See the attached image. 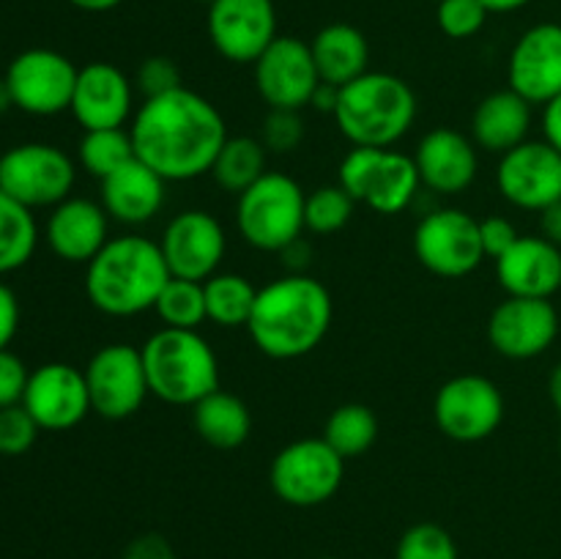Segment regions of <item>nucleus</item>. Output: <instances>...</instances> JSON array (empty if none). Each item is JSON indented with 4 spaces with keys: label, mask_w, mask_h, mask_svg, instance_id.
Here are the masks:
<instances>
[{
    "label": "nucleus",
    "mask_w": 561,
    "mask_h": 559,
    "mask_svg": "<svg viewBox=\"0 0 561 559\" xmlns=\"http://www.w3.org/2000/svg\"><path fill=\"white\" fill-rule=\"evenodd\" d=\"M135 157L164 181H192L211 173L228 126L217 104L190 88L146 99L129 124Z\"/></svg>",
    "instance_id": "obj_1"
},
{
    "label": "nucleus",
    "mask_w": 561,
    "mask_h": 559,
    "mask_svg": "<svg viewBox=\"0 0 561 559\" xmlns=\"http://www.w3.org/2000/svg\"><path fill=\"white\" fill-rule=\"evenodd\" d=\"M332 316L334 301L327 285L310 274L294 272L257 288L247 332L261 354L299 360L323 343Z\"/></svg>",
    "instance_id": "obj_2"
},
{
    "label": "nucleus",
    "mask_w": 561,
    "mask_h": 559,
    "mask_svg": "<svg viewBox=\"0 0 561 559\" xmlns=\"http://www.w3.org/2000/svg\"><path fill=\"white\" fill-rule=\"evenodd\" d=\"M170 277L159 241L137 233L115 236L85 263V294L104 316L129 318L153 310Z\"/></svg>",
    "instance_id": "obj_3"
},
{
    "label": "nucleus",
    "mask_w": 561,
    "mask_h": 559,
    "mask_svg": "<svg viewBox=\"0 0 561 559\" xmlns=\"http://www.w3.org/2000/svg\"><path fill=\"white\" fill-rule=\"evenodd\" d=\"M416 96L389 71H365L340 88L334 124L356 148H392L414 126Z\"/></svg>",
    "instance_id": "obj_4"
},
{
    "label": "nucleus",
    "mask_w": 561,
    "mask_h": 559,
    "mask_svg": "<svg viewBox=\"0 0 561 559\" xmlns=\"http://www.w3.org/2000/svg\"><path fill=\"white\" fill-rule=\"evenodd\" d=\"M140 354L151 395L164 403L195 406L219 389V360L197 329L162 327Z\"/></svg>",
    "instance_id": "obj_5"
},
{
    "label": "nucleus",
    "mask_w": 561,
    "mask_h": 559,
    "mask_svg": "<svg viewBox=\"0 0 561 559\" xmlns=\"http://www.w3.org/2000/svg\"><path fill=\"white\" fill-rule=\"evenodd\" d=\"M305 192L290 175L266 173L236 203V225L247 244L263 252H283L305 230Z\"/></svg>",
    "instance_id": "obj_6"
},
{
    "label": "nucleus",
    "mask_w": 561,
    "mask_h": 559,
    "mask_svg": "<svg viewBox=\"0 0 561 559\" xmlns=\"http://www.w3.org/2000/svg\"><path fill=\"white\" fill-rule=\"evenodd\" d=\"M337 184L378 214H400L422 186L414 157L392 148H351L340 162Z\"/></svg>",
    "instance_id": "obj_7"
},
{
    "label": "nucleus",
    "mask_w": 561,
    "mask_h": 559,
    "mask_svg": "<svg viewBox=\"0 0 561 559\" xmlns=\"http://www.w3.org/2000/svg\"><path fill=\"white\" fill-rule=\"evenodd\" d=\"M345 460L327 438H299L279 449L268 469V482L279 502L290 507H318L343 486Z\"/></svg>",
    "instance_id": "obj_8"
},
{
    "label": "nucleus",
    "mask_w": 561,
    "mask_h": 559,
    "mask_svg": "<svg viewBox=\"0 0 561 559\" xmlns=\"http://www.w3.org/2000/svg\"><path fill=\"white\" fill-rule=\"evenodd\" d=\"M77 168L69 153L49 142H22L9 148L0 164V190L33 208L58 206L75 190Z\"/></svg>",
    "instance_id": "obj_9"
},
{
    "label": "nucleus",
    "mask_w": 561,
    "mask_h": 559,
    "mask_svg": "<svg viewBox=\"0 0 561 559\" xmlns=\"http://www.w3.org/2000/svg\"><path fill=\"white\" fill-rule=\"evenodd\" d=\"M91 409L102 420H129L151 395L140 349L126 343L102 345L85 367Z\"/></svg>",
    "instance_id": "obj_10"
},
{
    "label": "nucleus",
    "mask_w": 561,
    "mask_h": 559,
    "mask_svg": "<svg viewBox=\"0 0 561 559\" xmlns=\"http://www.w3.org/2000/svg\"><path fill=\"white\" fill-rule=\"evenodd\" d=\"M433 417L444 436L453 442H482L502 425L504 395L485 376H477V373L455 376L436 392Z\"/></svg>",
    "instance_id": "obj_11"
},
{
    "label": "nucleus",
    "mask_w": 561,
    "mask_h": 559,
    "mask_svg": "<svg viewBox=\"0 0 561 559\" xmlns=\"http://www.w3.org/2000/svg\"><path fill=\"white\" fill-rule=\"evenodd\" d=\"M77 66L64 53L33 47L16 55L5 69L14 107L27 115H58L71 107L77 85Z\"/></svg>",
    "instance_id": "obj_12"
},
{
    "label": "nucleus",
    "mask_w": 561,
    "mask_h": 559,
    "mask_svg": "<svg viewBox=\"0 0 561 559\" xmlns=\"http://www.w3.org/2000/svg\"><path fill=\"white\" fill-rule=\"evenodd\" d=\"M414 252L422 266L438 277H466L485 261L480 219L460 208L431 212L416 225Z\"/></svg>",
    "instance_id": "obj_13"
},
{
    "label": "nucleus",
    "mask_w": 561,
    "mask_h": 559,
    "mask_svg": "<svg viewBox=\"0 0 561 559\" xmlns=\"http://www.w3.org/2000/svg\"><path fill=\"white\" fill-rule=\"evenodd\" d=\"M159 247L173 277L206 283L219 272V263L228 250V236L214 214L203 208H186L170 219Z\"/></svg>",
    "instance_id": "obj_14"
},
{
    "label": "nucleus",
    "mask_w": 561,
    "mask_h": 559,
    "mask_svg": "<svg viewBox=\"0 0 561 559\" xmlns=\"http://www.w3.org/2000/svg\"><path fill=\"white\" fill-rule=\"evenodd\" d=\"M255 88L268 110H301L321 85L310 44L296 36H277L255 60Z\"/></svg>",
    "instance_id": "obj_15"
},
{
    "label": "nucleus",
    "mask_w": 561,
    "mask_h": 559,
    "mask_svg": "<svg viewBox=\"0 0 561 559\" xmlns=\"http://www.w3.org/2000/svg\"><path fill=\"white\" fill-rule=\"evenodd\" d=\"M206 27L222 58L255 64L277 38V9L274 0H214Z\"/></svg>",
    "instance_id": "obj_16"
},
{
    "label": "nucleus",
    "mask_w": 561,
    "mask_h": 559,
    "mask_svg": "<svg viewBox=\"0 0 561 559\" xmlns=\"http://www.w3.org/2000/svg\"><path fill=\"white\" fill-rule=\"evenodd\" d=\"M496 184L504 201L537 212L561 201V153L546 140H526L502 153Z\"/></svg>",
    "instance_id": "obj_17"
},
{
    "label": "nucleus",
    "mask_w": 561,
    "mask_h": 559,
    "mask_svg": "<svg viewBox=\"0 0 561 559\" xmlns=\"http://www.w3.org/2000/svg\"><path fill=\"white\" fill-rule=\"evenodd\" d=\"M22 406L42 431H69L91 414L85 370L69 362H47L27 378Z\"/></svg>",
    "instance_id": "obj_18"
},
{
    "label": "nucleus",
    "mask_w": 561,
    "mask_h": 559,
    "mask_svg": "<svg viewBox=\"0 0 561 559\" xmlns=\"http://www.w3.org/2000/svg\"><path fill=\"white\" fill-rule=\"evenodd\" d=\"M559 334V312L551 299L507 296L488 321L493 351L507 360H535L546 354Z\"/></svg>",
    "instance_id": "obj_19"
},
{
    "label": "nucleus",
    "mask_w": 561,
    "mask_h": 559,
    "mask_svg": "<svg viewBox=\"0 0 561 559\" xmlns=\"http://www.w3.org/2000/svg\"><path fill=\"white\" fill-rule=\"evenodd\" d=\"M507 80L529 104L546 107L561 93V25L540 22L515 42L507 64Z\"/></svg>",
    "instance_id": "obj_20"
},
{
    "label": "nucleus",
    "mask_w": 561,
    "mask_h": 559,
    "mask_svg": "<svg viewBox=\"0 0 561 559\" xmlns=\"http://www.w3.org/2000/svg\"><path fill=\"white\" fill-rule=\"evenodd\" d=\"M71 115L82 129H124L135 115V88L113 64H88L77 71Z\"/></svg>",
    "instance_id": "obj_21"
},
{
    "label": "nucleus",
    "mask_w": 561,
    "mask_h": 559,
    "mask_svg": "<svg viewBox=\"0 0 561 559\" xmlns=\"http://www.w3.org/2000/svg\"><path fill=\"white\" fill-rule=\"evenodd\" d=\"M416 170L427 190L438 195H458L471 186L480 168L477 142L455 129H433L420 140L414 153Z\"/></svg>",
    "instance_id": "obj_22"
},
{
    "label": "nucleus",
    "mask_w": 561,
    "mask_h": 559,
    "mask_svg": "<svg viewBox=\"0 0 561 559\" xmlns=\"http://www.w3.org/2000/svg\"><path fill=\"white\" fill-rule=\"evenodd\" d=\"M496 280L507 296L551 299L561 288V247L546 236H520L496 261Z\"/></svg>",
    "instance_id": "obj_23"
},
{
    "label": "nucleus",
    "mask_w": 561,
    "mask_h": 559,
    "mask_svg": "<svg viewBox=\"0 0 561 559\" xmlns=\"http://www.w3.org/2000/svg\"><path fill=\"white\" fill-rule=\"evenodd\" d=\"M110 217L102 203L88 197H66L47 219V244L60 261L91 263L110 241Z\"/></svg>",
    "instance_id": "obj_24"
},
{
    "label": "nucleus",
    "mask_w": 561,
    "mask_h": 559,
    "mask_svg": "<svg viewBox=\"0 0 561 559\" xmlns=\"http://www.w3.org/2000/svg\"><path fill=\"white\" fill-rule=\"evenodd\" d=\"M168 181L148 168L142 159L131 157L118 170L102 179V206L110 219L121 225H146L162 212Z\"/></svg>",
    "instance_id": "obj_25"
},
{
    "label": "nucleus",
    "mask_w": 561,
    "mask_h": 559,
    "mask_svg": "<svg viewBox=\"0 0 561 559\" xmlns=\"http://www.w3.org/2000/svg\"><path fill=\"white\" fill-rule=\"evenodd\" d=\"M531 104L513 88L482 99L471 118V140L491 153H507L529 140Z\"/></svg>",
    "instance_id": "obj_26"
},
{
    "label": "nucleus",
    "mask_w": 561,
    "mask_h": 559,
    "mask_svg": "<svg viewBox=\"0 0 561 559\" xmlns=\"http://www.w3.org/2000/svg\"><path fill=\"white\" fill-rule=\"evenodd\" d=\"M312 58H316L321 82L332 85H348L351 80L362 77L370 64V44L359 27L348 22H334V25L321 27L310 44Z\"/></svg>",
    "instance_id": "obj_27"
},
{
    "label": "nucleus",
    "mask_w": 561,
    "mask_h": 559,
    "mask_svg": "<svg viewBox=\"0 0 561 559\" xmlns=\"http://www.w3.org/2000/svg\"><path fill=\"white\" fill-rule=\"evenodd\" d=\"M197 436L217 449H236L250 438L252 414L247 403L225 389H214L192 406Z\"/></svg>",
    "instance_id": "obj_28"
},
{
    "label": "nucleus",
    "mask_w": 561,
    "mask_h": 559,
    "mask_svg": "<svg viewBox=\"0 0 561 559\" xmlns=\"http://www.w3.org/2000/svg\"><path fill=\"white\" fill-rule=\"evenodd\" d=\"M266 173V146L255 140V137L241 135L225 140L222 151H219L217 162H214L208 175H211L219 190L239 197L241 192L250 190Z\"/></svg>",
    "instance_id": "obj_29"
},
{
    "label": "nucleus",
    "mask_w": 561,
    "mask_h": 559,
    "mask_svg": "<svg viewBox=\"0 0 561 559\" xmlns=\"http://www.w3.org/2000/svg\"><path fill=\"white\" fill-rule=\"evenodd\" d=\"M206 288V312L208 321L222 329L247 327L255 307L257 288L244 277L233 272H217L203 283Z\"/></svg>",
    "instance_id": "obj_30"
},
{
    "label": "nucleus",
    "mask_w": 561,
    "mask_h": 559,
    "mask_svg": "<svg viewBox=\"0 0 561 559\" xmlns=\"http://www.w3.org/2000/svg\"><path fill=\"white\" fill-rule=\"evenodd\" d=\"M38 228L33 212L0 190V274L16 272L33 258Z\"/></svg>",
    "instance_id": "obj_31"
},
{
    "label": "nucleus",
    "mask_w": 561,
    "mask_h": 559,
    "mask_svg": "<svg viewBox=\"0 0 561 559\" xmlns=\"http://www.w3.org/2000/svg\"><path fill=\"white\" fill-rule=\"evenodd\" d=\"M323 438L343 460L359 458L376 444L378 420L376 411L365 403H343L332 411L323 427Z\"/></svg>",
    "instance_id": "obj_32"
},
{
    "label": "nucleus",
    "mask_w": 561,
    "mask_h": 559,
    "mask_svg": "<svg viewBox=\"0 0 561 559\" xmlns=\"http://www.w3.org/2000/svg\"><path fill=\"white\" fill-rule=\"evenodd\" d=\"M135 157L129 129H88L77 146V159L93 179H107Z\"/></svg>",
    "instance_id": "obj_33"
},
{
    "label": "nucleus",
    "mask_w": 561,
    "mask_h": 559,
    "mask_svg": "<svg viewBox=\"0 0 561 559\" xmlns=\"http://www.w3.org/2000/svg\"><path fill=\"white\" fill-rule=\"evenodd\" d=\"M153 310L162 318L164 327L197 329L203 321H208L206 288H203V283H195V280L170 277Z\"/></svg>",
    "instance_id": "obj_34"
},
{
    "label": "nucleus",
    "mask_w": 561,
    "mask_h": 559,
    "mask_svg": "<svg viewBox=\"0 0 561 559\" xmlns=\"http://www.w3.org/2000/svg\"><path fill=\"white\" fill-rule=\"evenodd\" d=\"M356 201L340 184H327L305 197V228L312 233H337L348 225Z\"/></svg>",
    "instance_id": "obj_35"
},
{
    "label": "nucleus",
    "mask_w": 561,
    "mask_h": 559,
    "mask_svg": "<svg viewBox=\"0 0 561 559\" xmlns=\"http://www.w3.org/2000/svg\"><path fill=\"white\" fill-rule=\"evenodd\" d=\"M394 559H460V554L458 543L444 526L425 521L403 532Z\"/></svg>",
    "instance_id": "obj_36"
},
{
    "label": "nucleus",
    "mask_w": 561,
    "mask_h": 559,
    "mask_svg": "<svg viewBox=\"0 0 561 559\" xmlns=\"http://www.w3.org/2000/svg\"><path fill=\"white\" fill-rule=\"evenodd\" d=\"M38 431L42 427L22 403L0 409V455H5V458L25 455L36 444Z\"/></svg>",
    "instance_id": "obj_37"
},
{
    "label": "nucleus",
    "mask_w": 561,
    "mask_h": 559,
    "mask_svg": "<svg viewBox=\"0 0 561 559\" xmlns=\"http://www.w3.org/2000/svg\"><path fill=\"white\" fill-rule=\"evenodd\" d=\"M491 11L480 0H438V27L449 38H471L485 27Z\"/></svg>",
    "instance_id": "obj_38"
},
{
    "label": "nucleus",
    "mask_w": 561,
    "mask_h": 559,
    "mask_svg": "<svg viewBox=\"0 0 561 559\" xmlns=\"http://www.w3.org/2000/svg\"><path fill=\"white\" fill-rule=\"evenodd\" d=\"M299 113L301 110H268L261 135L266 151L290 153L301 146V140H305V121H301Z\"/></svg>",
    "instance_id": "obj_39"
},
{
    "label": "nucleus",
    "mask_w": 561,
    "mask_h": 559,
    "mask_svg": "<svg viewBox=\"0 0 561 559\" xmlns=\"http://www.w3.org/2000/svg\"><path fill=\"white\" fill-rule=\"evenodd\" d=\"M181 69L175 66V60L164 58V55H153V58H146L137 69V88L146 99L164 96V93L181 88Z\"/></svg>",
    "instance_id": "obj_40"
},
{
    "label": "nucleus",
    "mask_w": 561,
    "mask_h": 559,
    "mask_svg": "<svg viewBox=\"0 0 561 559\" xmlns=\"http://www.w3.org/2000/svg\"><path fill=\"white\" fill-rule=\"evenodd\" d=\"M27 378H31V370L25 367V362L11 349L0 351V409L22 403Z\"/></svg>",
    "instance_id": "obj_41"
},
{
    "label": "nucleus",
    "mask_w": 561,
    "mask_h": 559,
    "mask_svg": "<svg viewBox=\"0 0 561 559\" xmlns=\"http://www.w3.org/2000/svg\"><path fill=\"white\" fill-rule=\"evenodd\" d=\"M518 239L520 233L515 230V225L510 223L507 217H485L480 223V241L485 258L499 261V258H502Z\"/></svg>",
    "instance_id": "obj_42"
},
{
    "label": "nucleus",
    "mask_w": 561,
    "mask_h": 559,
    "mask_svg": "<svg viewBox=\"0 0 561 559\" xmlns=\"http://www.w3.org/2000/svg\"><path fill=\"white\" fill-rule=\"evenodd\" d=\"M20 329V301L5 283H0V351L9 349Z\"/></svg>",
    "instance_id": "obj_43"
},
{
    "label": "nucleus",
    "mask_w": 561,
    "mask_h": 559,
    "mask_svg": "<svg viewBox=\"0 0 561 559\" xmlns=\"http://www.w3.org/2000/svg\"><path fill=\"white\" fill-rule=\"evenodd\" d=\"M124 559H173V548L159 535H142L129 543Z\"/></svg>",
    "instance_id": "obj_44"
},
{
    "label": "nucleus",
    "mask_w": 561,
    "mask_h": 559,
    "mask_svg": "<svg viewBox=\"0 0 561 559\" xmlns=\"http://www.w3.org/2000/svg\"><path fill=\"white\" fill-rule=\"evenodd\" d=\"M542 132H546V142H551L561 153V93L542 110Z\"/></svg>",
    "instance_id": "obj_45"
},
{
    "label": "nucleus",
    "mask_w": 561,
    "mask_h": 559,
    "mask_svg": "<svg viewBox=\"0 0 561 559\" xmlns=\"http://www.w3.org/2000/svg\"><path fill=\"white\" fill-rule=\"evenodd\" d=\"M540 236H546L551 244L561 247V201L551 203L540 212Z\"/></svg>",
    "instance_id": "obj_46"
},
{
    "label": "nucleus",
    "mask_w": 561,
    "mask_h": 559,
    "mask_svg": "<svg viewBox=\"0 0 561 559\" xmlns=\"http://www.w3.org/2000/svg\"><path fill=\"white\" fill-rule=\"evenodd\" d=\"M337 102H340V85H332V82H321V85L316 88V93H312L310 107H316L318 113L334 115V110H337Z\"/></svg>",
    "instance_id": "obj_47"
},
{
    "label": "nucleus",
    "mask_w": 561,
    "mask_h": 559,
    "mask_svg": "<svg viewBox=\"0 0 561 559\" xmlns=\"http://www.w3.org/2000/svg\"><path fill=\"white\" fill-rule=\"evenodd\" d=\"M491 14H510V11H518L524 5H529L531 0H480Z\"/></svg>",
    "instance_id": "obj_48"
},
{
    "label": "nucleus",
    "mask_w": 561,
    "mask_h": 559,
    "mask_svg": "<svg viewBox=\"0 0 561 559\" xmlns=\"http://www.w3.org/2000/svg\"><path fill=\"white\" fill-rule=\"evenodd\" d=\"M75 9H82V11H91V14H102V11H110L115 9V5H121L124 0H69Z\"/></svg>",
    "instance_id": "obj_49"
},
{
    "label": "nucleus",
    "mask_w": 561,
    "mask_h": 559,
    "mask_svg": "<svg viewBox=\"0 0 561 559\" xmlns=\"http://www.w3.org/2000/svg\"><path fill=\"white\" fill-rule=\"evenodd\" d=\"M548 395H551V403L557 406L561 414V362L551 370V378H548Z\"/></svg>",
    "instance_id": "obj_50"
},
{
    "label": "nucleus",
    "mask_w": 561,
    "mask_h": 559,
    "mask_svg": "<svg viewBox=\"0 0 561 559\" xmlns=\"http://www.w3.org/2000/svg\"><path fill=\"white\" fill-rule=\"evenodd\" d=\"M9 107H14V99H11V91L9 85H5V80H0V115H3Z\"/></svg>",
    "instance_id": "obj_51"
},
{
    "label": "nucleus",
    "mask_w": 561,
    "mask_h": 559,
    "mask_svg": "<svg viewBox=\"0 0 561 559\" xmlns=\"http://www.w3.org/2000/svg\"><path fill=\"white\" fill-rule=\"evenodd\" d=\"M197 3H206V5H211V3H214V0H197Z\"/></svg>",
    "instance_id": "obj_52"
},
{
    "label": "nucleus",
    "mask_w": 561,
    "mask_h": 559,
    "mask_svg": "<svg viewBox=\"0 0 561 559\" xmlns=\"http://www.w3.org/2000/svg\"><path fill=\"white\" fill-rule=\"evenodd\" d=\"M318 559H340V557H318Z\"/></svg>",
    "instance_id": "obj_53"
},
{
    "label": "nucleus",
    "mask_w": 561,
    "mask_h": 559,
    "mask_svg": "<svg viewBox=\"0 0 561 559\" xmlns=\"http://www.w3.org/2000/svg\"><path fill=\"white\" fill-rule=\"evenodd\" d=\"M0 164H3V151H0Z\"/></svg>",
    "instance_id": "obj_54"
},
{
    "label": "nucleus",
    "mask_w": 561,
    "mask_h": 559,
    "mask_svg": "<svg viewBox=\"0 0 561 559\" xmlns=\"http://www.w3.org/2000/svg\"><path fill=\"white\" fill-rule=\"evenodd\" d=\"M559 449H561V438H559Z\"/></svg>",
    "instance_id": "obj_55"
}]
</instances>
